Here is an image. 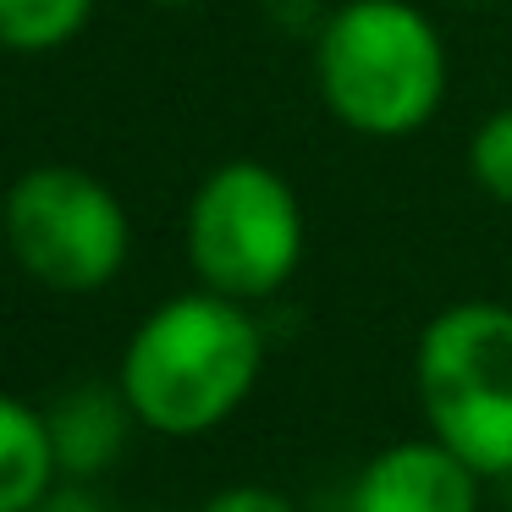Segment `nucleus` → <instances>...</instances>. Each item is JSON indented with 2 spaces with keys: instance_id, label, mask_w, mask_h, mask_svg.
Wrapping results in <instances>:
<instances>
[{
  "instance_id": "obj_8",
  "label": "nucleus",
  "mask_w": 512,
  "mask_h": 512,
  "mask_svg": "<svg viewBox=\"0 0 512 512\" xmlns=\"http://www.w3.org/2000/svg\"><path fill=\"white\" fill-rule=\"evenodd\" d=\"M61 457L50 419L17 397H0V512H28L56 490Z\"/></svg>"
},
{
  "instance_id": "obj_9",
  "label": "nucleus",
  "mask_w": 512,
  "mask_h": 512,
  "mask_svg": "<svg viewBox=\"0 0 512 512\" xmlns=\"http://www.w3.org/2000/svg\"><path fill=\"white\" fill-rule=\"evenodd\" d=\"M100 0H0V50L6 56H50L94 23Z\"/></svg>"
},
{
  "instance_id": "obj_4",
  "label": "nucleus",
  "mask_w": 512,
  "mask_h": 512,
  "mask_svg": "<svg viewBox=\"0 0 512 512\" xmlns=\"http://www.w3.org/2000/svg\"><path fill=\"white\" fill-rule=\"evenodd\" d=\"M182 248L199 287L237 303L276 298L303 265V204L265 160H226L193 188Z\"/></svg>"
},
{
  "instance_id": "obj_6",
  "label": "nucleus",
  "mask_w": 512,
  "mask_h": 512,
  "mask_svg": "<svg viewBox=\"0 0 512 512\" xmlns=\"http://www.w3.org/2000/svg\"><path fill=\"white\" fill-rule=\"evenodd\" d=\"M347 512H479V474L446 441H397L364 463Z\"/></svg>"
},
{
  "instance_id": "obj_12",
  "label": "nucleus",
  "mask_w": 512,
  "mask_h": 512,
  "mask_svg": "<svg viewBox=\"0 0 512 512\" xmlns=\"http://www.w3.org/2000/svg\"><path fill=\"white\" fill-rule=\"evenodd\" d=\"M28 512H105V507L83 485H56L45 501H39V507H28Z\"/></svg>"
},
{
  "instance_id": "obj_1",
  "label": "nucleus",
  "mask_w": 512,
  "mask_h": 512,
  "mask_svg": "<svg viewBox=\"0 0 512 512\" xmlns=\"http://www.w3.org/2000/svg\"><path fill=\"white\" fill-rule=\"evenodd\" d=\"M259 369H265V331L248 303L199 287L177 292L138 320L122 347L116 386L138 424L188 441L243 408Z\"/></svg>"
},
{
  "instance_id": "obj_11",
  "label": "nucleus",
  "mask_w": 512,
  "mask_h": 512,
  "mask_svg": "<svg viewBox=\"0 0 512 512\" xmlns=\"http://www.w3.org/2000/svg\"><path fill=\"white\" fill-rule=\"evenodd\" d=\"M204 512H298L281 490H265V485H232L221 496L204 501Z\"/></svg>"
},
{
  "instance_id": "obj_7",
  "label": "nucleus",
  "mask_w": 512,
  "mask_h": 512,
  "mask_svg": "<svg viewBox=\"0 0 512 512\" xmlns=\"http://www.w3.org/2000/svg\"><path fill=\"white\" fill-rule=\"evenodd\" d=\"M50 419V441H56L61 474L72 479H94L122 457L127 446V424H133V408H127L122 386H72L61 391L45 408Z\"/></svg>"
},
{
  "instance_id": "obj_2",
  "label": "nucleus",
  "mask_w": 512,
  "mask_h": 512,
  "mask_svg": "<svg viewBox=\"0 0 512 512\" xmlns=\"http://www.w3.org/2000/svg\"><path fill=\"white\" fill-rule=\"evenodd\" d=\"M314 83L347 133L408 138L441 116L452 61L413 0H342L314 39Z\"/></svg>"
},
{
  "instance_id": "obj_3",
  "label": "nucleus",
  "mask_w": 512,
  "mask_h": 512,
  "mask_svg": "<svg viewBox=\"0 0 512 512\" xmlns=\"http://www.w3.org/2000/svg\"><path fill=\"white\" fill-rule=\"evenodd\" d=\"M424 424L479 479L512 474V303L468 298L441 309L413 347Z\"/></svg>"
},
{
  "instance_id": "obj_5",
  "label": "nucleus",
  "mask_w": 512,
  "mask_h": 512,
  "mask_svg": "<svg viewBox=\"0 0 512 512\" xmlns=\"http://www.w3.org/2000/svg\"><path fill=\"white\" fill-rule=\"evenodd\" d=\"M0 237L28 281L67 298L105 292L127 270L133 221L105 177L83 166H34L0 199Z\"/></svg>"
},
{
  "instance_id": "obj_13",
  "label": "nucleus",
  "mask_w": 512,
  "mask_h": 512,
  "mask_svg": "<svg viewBox=\"0 0 512 512\" xmlns=\"http://www.w3.org/2000/svg\"><path fill=\"white\" fill-rule=\"evenodd\" d=\"M155 6H193V0H155Z\"/></svg>"
},
{
  "instance_id": "obj_10",
  "label": "nucleus",
  "mask_w": 512,
  "mask_h": 512,
  "mask_svg": "<svg viewBox=\"0 0 512 512\" xmlns=\"http://www.w3.org/2000/svg\"><path fill=\"white\" fill-rule=\"evenodd\" d=\"M468 177L479 182V193L512 210V105L490 111L468 138Z\"/></svg>"
}]
</instances>
